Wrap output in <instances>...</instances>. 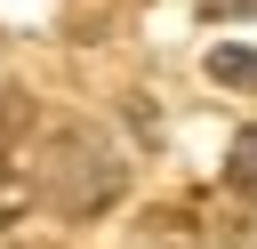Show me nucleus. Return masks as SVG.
Instances as JSON below:
<instances>
[{
    "mask_svg": "<svg viewBox=\"0 0 257 249\" xmlns=\"http://www.w3.org/2000/svg\"><path fill=\"white\" fill-rule=\"evenodd\" d=\"M32 201L40 209H56V217H104L112 201H120V161H112V145L96 137V129H56L48 145H40V169H32Z\"/></svg>",
    "mask_w": 257,
    "mask_h": 249,
    "instance_id": "f257e3e1",
    "label": "nucleus"
},
{
    "mask_svg": "<svg viewBox=\"0 0 257 249\" xmlns=\"http://www.w3.org/2000/svg\"><path fill=\"white\" fill-rule=\"evenodd\" d=\"M209 80H225V88H241V96H257V48H241V40H225V48H209Z\"/></svg>",
    "mask_w": 257,
    "mask_h": 249,
    "instance_id": "f03ea898",
    "label": "nucleus"
},
{
    "mask_svg": "<svg viewBox=\"0 0 257 249\" xmlns=\"http://www.w3.org/2000/svg\"><path fill=\"white\" fill-rule=\"evenodd\" d=\"M225 185H233L241 201H257V129L233 137V153H225Z\"/></svg>",
    "mask_w": 257,
    "mask_h": 249,
    "instance_id": "7ed1b4c3",
    "label": "nucleus"
},
{
    "mask_svg": "<svg viewBox=\"0 0 257 249\" xmlns=\"http://www.w3.org/2000/svg\"><path fill=\"white\" fill-rule=\"evenodd\" d=\"M24 201H32V185H24V169H16L8 153H0V233H8L16 217H24Z\"/></svg>",
    "mask_w": 257,
    "mask_h": 249,
    "instance_id": "20e7f679",
    "label": "nucleus"
},
{
    "mask_svg": "<svg viewBox=\"0 0 257 249\" xmlns=\"http://www.w3.org/2000/svg\"><path fill=\"white\" fill-rule=\"evenodd\" d=\"M137 249H193V225H185V217H153V225L137 233Z\"/></svg>",
    "mask_w": 257,
    "mask_h": 249,
    "instance_id": "39448f33",
    "label": "nucleus"
},
{
    "mask_svg": "<svg viewBox=\"0 0 257 249\" xmlns=\"http://www.w3.org/2000/svg\"><path fill=\"white\" fill-rule=\"evenodd\" d=\"M225 249H257V201H249V209L225 225Z\"/></svg>",
    "mask_w": 257,
    "mask_h": 249,
    "instance_id": "423d86ee",
    "label": "nucleus"
},
{
    "mask_svg": "<svg viewBox=\"0 0 257 249\" xmlns=\"http://www.w3.org/2000/svg\"><path fill=\"white\" fill-rule=\"evenodd\" d=\"M209 16H257V0H201Z\"/></svg>",
    "mask_w": 257,
    "mask_h": 249,
    "instance_id": "0eeeda50",
    "label": "nucleus"
}]
</instances>
